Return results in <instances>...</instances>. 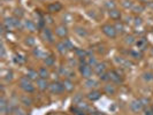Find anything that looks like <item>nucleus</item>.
Masks as SVG:
<instances>
[{
  "mask_svg": "<svg viewBox=\"0 0 153 115\" xmlns=\"http://www.w3.org/2000/svg\"><path fill=\"white\" fill-rule=\"evenodd\" d=\"M20 86H21L22 90H24V91L28 92V93H31V92L35 91V86H33V84L31 83V80L28 77V76L21 77V80H20Z\"/></svg>",
  "mask_w": 153,
  "mask_h": 115,
  "instance_id": "obj_1",
  "label": "nucleus"
},
{
  "mask_svg": "<svg viewBox=\"0 0 153 115\" xmlns=\"http://www.w3.org/2000/svg\"><path fill=\"white\" fill-rule=\"evenodd\" d=\"M80 73L84 78H91L92 76V68L91 66H89L88 63H83L80 66Z\"/></svg>",
  "mask_w": 153,
  "mask_h": 115,
  "instance_id": "obj_2",
  "label": "nucleus"
},
{
  "mask_svg": "<svg viewBox=\"0 0 153 115\" xmlns=\"http://www.w3.org/2000/svg\"><path fill=\"white\" fill-rule=\"evenodd\" d=\"M48 89H50V91L52 93L60 94V93H62L64 91V85H63V83H61V82H53V83L50 84V87Z\"/></svg>",
  "mask_w": 153,
  "mask_h": 115,
  "instance_id": "obj_3",
  "label": "nucleus"
},
{
  "mask_svg": "<svg viewBox=\"0 0 153 115\" xmlns=\"http://www.w3.org/2000/svg\"><path fill=\"white\" fill-rule=\"evenodd\" d=\"M101 31L109 38H114L116 36V33H118L115 28H114V26H111V24H104L101 27Z\"/></svg>",
  "mask_w": 153,
  "mask_h": 115,
  "instance_id": "obj_4",
  "label": "nucleus"
},
{
  "mask_svg": "<svg viewBox=\"0 0 153 115\" xmlns=\"http://www.w3.org/2000/svg\"><path fill=\"white\" fill-rule=\"evenodd\" d=\"M130 108H131V111H132V112H135V113L141 112V111L143 109V104H142L141 99L132 100V101H131V104H130Z\"/></svg>",
  "mask_w": 153,
  "mask_h": 115,
  "instance_id": "obj_5",
  "label": "nucleus"
},
{
  "mask_svg": "<svg viewBox=\"0 0 153 115\" xmlns=\"http://www.w3.org/2000/svg\"><path fill=\"white\" fill-rule=\"evenodd\" d=\"M42 36L44 38V40L48 42V43H53L54 42V37H53V33L52 31L48 28H44L43 29V32H42Z\"/></svg>",
  "mask_w": 153,
  "mask_h": 115,
  "instance_id": "obj_6",
  "label": "nucleus"
},
{
  "mask_svg": "<svg viewBox=\"0 0 153 115\" xmlns=\"http://www.w3.org/2000/svg\"><path fill=\"white\" fill-rule=\"evenodd\" d=\"M2 27L6 29L7 31H13L15 29V24H14V19L12 17H6L5 21H3V24Z\"/></svg>",
  "mask_w": 153,
  "mask_h": 115,
  "instance_id": "obj_7",
  "label": "nucleus"
},
{
  "mask_svg": "<svg viewBox=\"0 0 153 115\" xmlns=\"http://www.w3.org/2000/svg\"><path fill=\"white\" fill-rule=\"evenodd\" d=\"M109 75V81L114 82V83H121L122 82V78H121V75L116 71V70H111L108 73Z\"/></svg>",
  "mask_w": 153,
  "mask_h": 115,
  "instance_id": "obj_8",
  "label": "nucleus"
},
{
  "mask_svg": "<svg viewBox=\"0 0 153 115\" xmlns=\"http://www.w3.org/2000/svg\"><path fill=\"white\" fill-rule=\"evenodd\" d=\"M62 9V5L60 2H52L50 5H47V10L50 13H55V12H60Z\"/></svg>",
  "mask_w": 153,
  "mask_h": 115,
  "instance_id": "obj_9",
  "label": "nucleus"
},
{
  "mask_svg": "<svg viewBox=\"0 0 153 115\" xmlns=\"http://www.w3.org/2000/svg\"><path fill=\"white\" fill-rule=\"evenodd\" d=\"M37 87L39 89V90H42V91H45V90H47L48 87H50V84H48V82L46 81V78H38L37 80Z\"/></svg>",
  "mask_w": 153,
  "mask_h": 115,
  "instance_id": "obj_10",
  "label": "nucleus"
},
{
  "mask_svg": "<svg viewBox=\"0 0 153 115\" xmlns=\"http://www.w3.org/2000/svg\"><path fill=\"white\" fill-rule=\"evenodd\" d=\"M101 97V93L99 91H96V90H92L90 93H88V99L91 100V101H97L99 100Z\"/></svg>",
  "mask_w": 153,
  "mask_h": 115,
  "instance_id": "obj_11",
  "label": "nucleus"
},
{
  "mask_svg": "<svg viewBox=\"0 0 153 115\" xmlns=\"http://www.w3.org/2000/svg\"><path fill=\"white\" fill-rule=\"evenodd\" d=\"M55 33H57V36H59L61 38H64L68 35V30H67V28L64 26H59L58 28L55 29Z\"/></svg>",
  "mask_w": 153,
  "mask_h": 115,
  "instance_id": "obj_12",
  "label": "nucleus"
},
{
  "mask_svg": "<svg viewBox=\"0 0 153 115\" xmlns=\"http://www.w3.org/2000/svg\"><path fill=\"white\" fill-rule=\"evenodd\" d=\"M105 70H106V63L105 62H98V64L94 67V71L100 76L101 74H104L105 73Z\"/></svg>",
  "mask_w": 153,
  "mask_h": 115,
  "instance_id": "obj_13",
  "label": "nucleus"
},
{
  "mask_svg": "<svg viewBox=\"0 0 153 115\" xmlns=\"http://www.w3.org/2000/svg\"><path fill=\"white\" fill-rule=\"evenodd\" d=\"M23 26H24V28L28 29V30H29V31H31V32L36 31V29H37L36 24H35V23H33L32 21H30V20H27V21H24Z\"/></svg>",
  "mask_w": 153,
  "mask_h": 115,
  "instance_id": "obj_14",
  "label": "nucleus"
},
{
  "mask_svg": "<svg viewBox=\"0 0 153 115\" xmlns=\"http://www.w3.org/2000/svg\"><path fill=\"white\" fill-rule=\"evenodd\" d=\"M57 50H58V52H59L60 54H66V53L68 52V48L66 47V45H64L63 42H60V43L57 44Z\"/></svg>",
  "mask_w": 153,
  "mask_h": 115,
  "instance_id": "obj_15",
  "label": "nucleus"
},
{
  "mask_svg": "<svg viewBox=\"0 0 153 115\" xmlns=\"http://www.w3.org/2000/svg\"><path fill=\"white\" fill-rule=\"evenodd\" d=\"M108 15H109V17L113 19V20H120V17H121V13H120L118 9H112V10H109Z\"/></svg>",
  "mask_w": 153,
  "mask_h": 115,
  "instance_id": "obj_16",
  "label": "nucleus"
},
{
  "mask_svg": "<svg viewBox=\"0 0 153 115\" xmlns=\"http://www.w3.org/2000/svg\"><path fill=\"white\" fill-rule=\"evenodd\" d=\"M85 86L89 87V89H93V87L99 86V83L96 80H93V78H88L87 82H85Z\"/></svg>",
  "mask_w": 153,
  "mask_h": 115,
  "instance_id": "obj_17",
  "label": "nucleus"
},
{
  "mask_svg": "<svg viewBox=\"0 0 153 115\" xmlns=\"http://www.w3.org/2000/svg\"><path fill=\"white\" fill-rule=\"evenodd\" d=\"M27 76L30 78L31 81H37V80H38V77H39V74H38L37 71L32 70V69H29V70H28V73H27Z\"/></svg>",
  "mask_w": 153,
  "mask_h": 115,
  "instance_id": "obj_18",
  "label": "nucleus"
},
{
  "mask_svg": "<svg viewBox=\"0 0 153 115\" xmlns=\"http://www.w3.org/2000/svg\"><path fill=\"white\" fill-rule=\"evenodd\" d=\"M63 85H64V90L66 91H73L74 90V83L70 81V80H64L63 82Z\"/></svg>",
  "mask_w": 153,
  "mask_h": 115,
  "instance_id": "obj_19",
  "label": "nucleus"
},
{
  "mask_svg": "<svg viewBox=\"0 0 153 115\" xmlns=\"http://www.w3.org/2000/svg\"><path fill=\"white\" fill-rule=\"evenodd\" d=\"M38 74H39V77H40V78H47V77H48V75H50L48 70H47L46 68H44V67L39 69Z\"/></svg>",
  "mask_w": 153,
  "mask_h": 115,
  "instance_id": "obj_20",
  "label": "nucleus"
},
{
  "mask_svg": "<svg viewBox=\"0 0 153 115\" xmlns=\"http://www.w3.org/2000/svg\"><path fill=\"white\" fill-rule=\"evenodd\" d=\"M136 45H137V47H138V48L144 50V47L146 46V40H145V38L138 39V42H136Z\"/></svg>",
  "mask_w": 153,
  "mask_h": 115,
  "instance_id": "obj_21",
  "label": "nucleus"
},
{
  "mask_svg": "<svg viewBox=\"0 0 153 115\" xmlns=\"http://www.w3.org/2000/svg\"><path fill=\"white\" fill-rule=\"evenodd\" d=\"M71 111L74 112V114L75 115H87L85 114L87 112H85V111H83L82 108H80L78 106H77V107H73V108H71Z\"/></svg>",
  "mask_w": 153,
  "mask_h": 115,
  "instance_id": "obj_22",
  "label": "nucleus"
},
{
  "mask_svg": "<svg viewBox=\"0 0 153 115\" xmlns=\"http://www.w3.org/2000/svg\"><path fill=\"white\" fill-rule=\"evenodd\" d=\"M75 53H76V55L78 58H81V59H83V58L87 57V52L85 51H83L82 48H75Z\"/></svg>",
  "mask_w": 153,
  "mask_h": 115,
  "instance_id": "obj_23",
  "label": "nucleus"
},
{
  "mask_svg": "<svg viewBox=\"0 0 153 115\" xmlns=\"http://www.w3.org/2000/svg\"><path fill=\"white\" fill-rule=\"evenodd\" d=\"M21 101H22V104L26 105V106H30L31 104H32V100H31L29 97H27V96L22 97V98H21Z\"/></svg>",
  "mask_w": 153,
  "mask_h": 115,
  "instance_id": "obj_24",
  "label": "nucleus"
},
{
  "mask_svg": "<svg viewBox=\"0 0 153 115\" xmlns=\"http://www.w3.org/2000/svg\"><path fill=\"white\" fill-rule=\"evenodd\" d=\"M105 92L107 94H114L115 93V87L113 85H106L105 86Z\"/></svg>",
  "mask_w": 153,
  "mask_h": 115,
  "instance_id": "obj_25",
  "label": "nucleus"
},
{
  "mask_svg": "<svg viewBox=\"0 0 153 115\" xmlns=\"http://www.w3.org/2000/svg\"><path fill=\"white\" fill-rule=\"evenodd\" d=\"M131 9L134 12H136V13H141V12L144 10V6H142V5H132Z\"/></svg>",
  "mask_w": 153,
  "mask_h": 115,
  "instance_id": "obj_26",
  "label": "nucleus"
},
{
  "mask_svg": "<svg viewBox=\"0 0 153 115\" xmlns=\"http://www.w3.org/2000/svg\"><path fill=\"white\" fill-rule=\"evenodd\" d=\"M63 43H64V45H66V47L68 48V51H73L75 47H74V44L69 40V39H64L63 40Z\"/></svg>",
  "mask_w": 153,
  "mask_h": 115,
  "instance_id": "obj_27",
  "label": "nucleus"
},
{
  "mask_svg": "<svg viewBox=\"0 0 153 115\" xmlns=\"http://www.w3.org/2000/svg\"><path fill=\"white\" fill-rule=\"evenodd\" d=\"M105 7H106V8H108L109 10H112V9H115V2H114L113 0H109V1L105 2Z\"/></svg>",
  "mask_w": 153,
  "mask_h": 115,
  "instance_id": "obj_28",
  "label": "nucleus"
},
{
  "mask_svg": "<svg viewBox=\"0 0 153 115\" xmlns=\"http://www.w3.org/2000/svg\"><path fill=\"white\" fill-rule=\"evenodd\" d=\"M14 61H15L16 63H23V62L26 61V59L22 57L21 54H15V55H14Z\"/></svg>",
  "mask_w": 153,
  "mask_h": 115,
  "instance_id": "obj_29",
  "label": "nucleus"
},
{
  "mask_svg": "<svg viewBox=\"0 0 153 115\" xmlns=\"http://www.w3.org/2000/svg\"><path fill=\"white\" fill-rule=\"evenodd\" d=\"M54 62H55V61H54V58L53 57H46L45 58V64H46V66H50V67H51V66H53V64H54Z\"/></svg>",
  "mask_w": 153,
  "mask_h": 115,
  "instance_id": "obj_30",
  "label": "nucleus"
},
{
  "mask_svg": "<svg viewBox=\"0 0 153 115\" xmlns=\"http://www.w3.org/2000/svg\"><path fill=\"white\" fill-rule=\"evenodd\" d=\"M14 24H15V28H19V29L24 28V26L22 24V22H21V20L19 17H14Z\"/></svg>",
  "mask_w": 153,
  "mask_h": 115,
  "instance_id": "obj_31",
  "label": "nucleus"
},
{
  "mask_svg": "<svg viewBox=\"0 0 153 115\" xmlns=\"http://www.w3.org/2000/svg\"><path fill=\"white\" fill-rule=\"evenodd\" d=\"M127 44H129V45H132L134 43H136V40H135V37L134 36H131V35H129V36H127L125 37V40H124Z\"/></svg>",
  "mask_w": 153,
  "mask_h": 115,
  "instance_id": "obj_32",
  "label": "nucleus"
},
{
  "mask_svg": "<svg viewBox=\"0 0 153 115\" xmlns=\"http://www.w3.org/2000/svg\"><path fill=\"white\" fill-rule=\"evenodd\" d=\"M35 43H36V40H35L33 37H27V38H26V44H27L28 46H33Z\"/></svg>",
  "mask_w": 153,
  "mask_h": 115,
  "instance_id": "obj_33",
  "label": "nucleus"
},
{
  "mask_svg": "<svg viewBox=\"0 0 153 115\" xmlns=\"http://www.w3.org/2000/svg\"><path fill=\"white\" fill-rule=\"evenodd\" d=\"M33 54H35L37 58H44V53H43V52L40 51V48H38V47L33 48Z\"/></svg>",
  "mask_w": 153,
  "mask_h": 115,
  "instance_id": "obj_34",
  "label": "nucleus"
},
{
  "mask_svg": "<svg viewBox=\"0 0 153 115\" xmlns=\"http://www.w3.org/2000/svg\"><path fill=\"white\" fill-rule=\"evenodd\" d=\"M89 66H91V67H96L97 64H98V62H97V60L94 59V58L90 57L89 59H88V62H87Z\"/></svg>",
  "mask_w": 153,
  "mask_h": 115,
  "instance_id": "obj_35",
  "label": "nucleus"
},
{
  "mask_svg": "<svg viewBox=\"0 0 153 115\" xmlns=\"http://www.w3.org/2000/svg\"><path fill=\"white\" fill-rule=\"evenodd\" d=\"M75 31H76V33H77V35H80L81 37H83V36H87V35H88V32L85 31V29L76 28V30H75Z\"/></svg>",
  "mask_w": 153,
  "mask_h": 115,
  "instance_id": "obj_36",
  "label": "nucleus"
},
{
  "mask_svg": "<svg viewBox=\"0 0 153 115\" xmlns=\"http://www.w3.org/2000/svg\"><path fill=\"white\" fill-rule=\"evenodd\" d=\"M114 28L116 30V32H123V30H124V27H123V24L121 22H118V23L114 26Z\"/></svg>",
  "mask_w": 153,
  "mask_h": 115,
  "instance_id": "obj_37",
  "label": "nucleus"
},
{
  "mask_svg": "<svg viewBox=\"0 0 153 115\" xmlns=\"http://www.w3.org/2000/svg\"><path fill=\"white\" fill-rule=\"evenodd\" d=\"M143 77H144L145 81H151V80H153V75L151 73H145V74L143 75Z\"/></svg>",
  "mask_w": 153,
  "mask_h": 115,
  "instance_id": "obj_38",
  "label": "nucleus"
},
{
  "mask_svg": "<svg viewBox=\"0 0 153 115\" xmlns=\"http://www.w3.org/2000/svg\"><path fill=\"white\" fill-rule=\"evenodd\" d=\"M100 80H101V81H109V75H108V73L101 74V75H100Z\"/></svg>",
  "mask_w": 153,
  "mask_h": 115,
  "instance_id": "obj_39",
  "label": "nucleus"
},
{
  "mask_svg": "<svg viewBox=\"0 0 153 115\" xmlns=\"http://www.w3.org/2000/svg\"><path fill=\"white\" fill-rule=\"evenodd\" d=\"M78 107H80V108H82V109H83V111H85V112L89 109V106H88L85 103H83V101L78 104Z\"/></svg>",
  "mask_w": 153,
  "mask_h": 115,
  "instance_id": "obj_40",
  "label": "nucleus"
},
{
  "mask_svg": "<svg viewBox=\"0 0 153 115\" xmlns=\"http://www.w3.org/2000/svg\"><path fill=\"white\" fill-rule=\"evenodd\" d=\"M14 14L16 15V17H19V19H20V17L23 15V10H22V9H19V8H16V9H15V12H14Z\"/></svg>",
  "mask_w": 153,
  "mask_h": 115,
  "instance_id": "obj_41",
  "label": "nucleus"
},
{
  "mask_svg": "<svg viewBox=\"0 0 153 115\" xmlns=\"http://www.w3.org/2000/svg\"><path fill=\"white\" fill-rule=\"evenodd\" d=\"M123 7H125V8H131L132 7V3L130 2V1H128V0H124L122 2Z\"/></svg>",
  "mask_w": 153,
  "mask_h": 115,
  "instance_id": "obj_42",
  "label": "nucleus"
},
{
  "mask_svg": "<svg viewBox=\"0 0 153 115\" xmlns=\"http://www.w3.org/2000/svg\"><path fill=\"white\" fill-rule=\"evenodd\" d=\"M130 54L135 58V59H141V58H142V54H141V53H138V52H134V51H132Z\"/></svg>",
  "mask_w": 153,
  "mask_h": 115,
  "instance_id": "obj_43",
  "label": "nucleus"
},
{
  "mask_svg": "<svg viewBox=\"0 0 153 115\" xmlns=\"http://www.w3.org/2000/svg\"><path fill=\"white\" fill-rule=\"evenodd\" d=\"M45 22H47V23L52 24V23H53V19H52L50 15H46V16H45Z\"/></svg>",
  "mask_w": 153,
  "mask_h": 115,
  "instance_id": "obj_44",
  "label": "nucleus"
},
{
  "mask_svg": "<svg viewBox=\"0 0 153 115\" xmlns=\"http://www.w3.org/2000/svg\"><path fill=\"white\" fill-rule=\"evenodd\" d=\"M74 103H75V104H80V103H82V101H81V96H80V94L76 96V97L74 98Z\"/></svg>",
  "mask_w": 153,
  "mask_h": 115,
  "instance_id": "obj_45",
  "label": "nucleus"
},
{
  "mask_svg": "<svg viewBox=\"0 0 153 115\" xmlns=\"http://www.w3.org/2000/svg\"><path fill=\"white\" fill-rule=\"evenodd\" d=\"M141 101H142L143 106H145V105H147V104H149V99H145V98H142V99H141Z\"/></svg>",
  "mask_w": 153,
  "mask_h": 115,
  "instance_id": "obj_46",
  "label": "nucleus"
},
{
  "mask_svg": "<svg viewBox=\"0 0 153 115\" xmlns=\"http://www.w3.org/2000/svg\"><path fill=\"white\" fill-rule=\"evenodd\" d=\"M0 50H1V54H0V55H1V58H5L6 52H5V47H3V45H1V48H0Z\"/></svg>",
  "mask_w": 153,
  "mask_h": 115,
  "instance_id": "obj_47",
  "label": "nucleus"
},
{
  "mask_svg": "<svg viewBox=\"0 0 153 115\" xmlns=\"http://www.w3.org/2000/svg\"><path fill=\"white\" fill-rule=\"evenodd\" d=\"M145 115H153V109H146L145 111Z\"/></svg>",
  "mask_w": 153,
  "mask_h": 115,
  "instance_id": "obj_48",
  "label": "nucleus"
},
{
  "mask_svg": "<svg viewBox=\"0 0 153 115\" xmlns=\"http://www.w3.org/2000/svg\"><path fill=\"white\" fill-rule=\"evenodd\" d=\"M142 23V20L141 19H136V24H141Z\"/></svg>",
  "mask_w": 153,
  "mask_h": 115,
  "instance_id": "obj_49",
  "label": "nucleus"
},
{
  "mask_svg": "<svg viewBox=\"0 0 153 115\" xmlns=\"http://www.w3.org/2000/svg\"><path fill=\"white\" fill-rule=\"evenodd\" d=\"M47 115H53V114H47Z\"/></svg>",
  "mask_w": 153,
  "mask_h": 115,
  "instance_id": "obj_50",
  "label": "nucleus"
}]
</instances>
